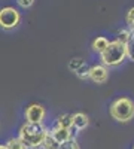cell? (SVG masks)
Segmentation results:
<instances>
[{
	"instance_id": "52a82bcc",
	"label": "cell",
	"mask_w": 134,
	"mask_h": 149,
	"mask_svg": "<svg viewBox=\"0 0 134 149\" xmlns=\"http://www.w3.org/2000/svg\"><path fill=\"white\" fill-rule=\"evenodd\" d=\"M49 131H51V134L54 136V139H55L58 143H63V142H66V140H69V139L76 137V134H78V131L73 128V127H72V128H64V127L55 125V124H54V127H52Z\"/></svg>"
},
{
	"instance_id": "5bb4252c",
	"label": "cell",
	"mask_w": 134,
	"mask_h": 149,
	"mask_svg": "<svg viewBox=\"0 0 134 149\" xmlns=\"http://www.w3.org/2000/svg\"><path fill=\"white\" fill-rule=\"evenodd\" d=\"M58 149H81V148H79V143H78L76 137H73V139H69L63 143H60Z\"/></svg>"
},
{
	"instance_id": "8992f818",
	"label": "cell",
	"mask_w": 134,
	"mask_h": 149,
	"mask_svg": "<svg viewBox=\"0 0 134 149\" xmlns=\"http://www.w3.org/2000/svg\"><path fill=\"white\" fill-rule=\"evenodd\" d=\"M91 82L97 84V85H101L104 82H107L109 79V69L106 66H103L101 63L99 64H94L88 67V78Z\"/></svg>"
},
{
	"instance_id": "30bf717a",
	"label": "cell",
	"mask_w": 134,
	"mask_h": 149,
	"mask_svg": "<svg viewBox=\"0 0 134 149\" xmlns=\"http://www.w3.org/2000/svg\"><path fill=\"white\" fill-rule=\"evenodd\" d=\"M58 146H60V143L54 139V136L51 134L49 128H48V131H46V134H45V137H43V140H42L40 148H42V149H58Z\"/></svg>"
},
{
	"instance_id": "5b68a950",
	"label": "cell",
	"mask_w": 134,
	"mask_h": 149,
	"mask_svg": "<svg viewBox=\"0 0 134 149\" xmlns=\"http://www.w3.org/2000/svg\"><path fill=\"white\" fill-rule=\"evenodd\" d=\"M45 116H46V109L40 103H30L24 110L26 122L30 124H43Z\"/></svg>"
},
{
	"instance_id": "7c38bea8",
	"label": "cell",
	"mask_w": 134,
	"mask_h": 149,
	"mask_svg": "<svg viewBox=\"0 0 134 149\" xmlns=\"http://www.w3.org/2000/svg\"><path fill=\"white\" fill-rule=\"evenodd\" d=\"M125 51H127V60L134 63V31H131L130 39L125 43Z\"/></svg>"
},
{
	"instance_id": "ba28073f",
	"label": "cell",
	"mask_w": 134,
	"mask_h": 149,
	"mask_svg": "<svg viewBox=\"0 0 134 149\" xmlns=\"http://www.w3.org/2000/svg\"><path fill=\"white\" fill-rule=\"evenodd\" d=\"M72 125L78 133L85 130L90 125V118L87 113H82V112H76V113L72 115Z\"/></svg>"
},
{
	"instance_id": "44dd1931",
	"label": "cell",
	"mask_w": 134,
	"mask_h": 149,
	"mask_svg": "<svg viewBox=\"0 0 134 149\" xmlns=\"http://www.w3.org/2000/svg\"><path fill=\"white\" fill-rule=\"evenodd\" d=\"M24 149H33V148H28V146H24Z\"/></svg>"
},
{
	"instance_id": "6da1fadb",
	"label": "cell",
	"mask_w": 134,
	"mask_h": 149,
	"mask_svg": "<svg viewBox=\"0 0 134 149\" xmlns=\"http://www.w3.org/2000/svg\"><path fill=\"white\" fill-rule=\"evenodd\" d=\"M100 63L106 66L107 69H115L124 64L127 60V51H125V43L119 42L118 39L110 40L109 45L104 48V51L99 54Z\"/></svg>"
},
{
	"instance_id": "e0dca14e",
	"label": "cell",
	"mask_w": 134,
	"mask_h": 149,
	"mask_svg": "<svg viewBox=\"0 0 134 149\" xmlns=\"http://www.w3.org/2000/svg\"><path fill=\"white\" fill-rule=\"evenodd\" d=\"M88 67H90V66H88L87 63H85V64H82L78 70H75L73 73H75L79 79H83V81H85V79L88 78Z\"/></svg>"
},
{
	"instance_id": "ac0fdd59",
	"label": "cell",
	"mask_w": 134,
	"mask_h": 149,
	"mask_svg": "<svg viewBox=\"0 0 134 149\" xmlns=\"http://www.w3.org/2000/svg\"><path fill=\"white\" fill-rule=\"evenodd\" d=\"M82 64H85V61H83L82 58H72V60L69 61V69H70L72 72H75V70H78Z\"/></svg>"
},
{
	"instance_id": "d6986e66",
	"label": "cell",
	"mask_w": 134,
	"mask_h": 149,
	"mask_svg": "<svg viewBox=\"0 0 134 149\" xmlns=\"http://www.w3.org/2000/svg\"><path fill=\"white\" fill-rule=\"evenodd\" d=\"M17 5L21 9H30L34 5V0H17Z\"/></svg>"
},
{
	"instance_id": "9c48e42d",
	"label": "cell",
	"mask_w": 134,
	"mask_h": 149,
	"mask_svg": "<svg viewBox=\"0 0 134 149\" xmlns=\"http://www.w3.org/2000/svg\"><path fill=\"white\" fill-rule=\"evenodd\" d=\"M109 42H110V40H109L106 36H97L95 39L91 42V51L94 54H97V55L101 54L104 51V48L109 45Z\"/></svg>"
},
{
	"instance_id": "7a4b0ae2",
	"label": "cell",
	"mask_w": 134,
	"mask_h": 149,
	"mask_svg": "<svg viewBox=\"0 0 134 149\" xmlns=\"http://www.w3.org/2000/svg\"><path fill=\"white\" fill-rule=\"evenodd\" d=\"M46 131H48V128L43 125V124L26 122V124H22L19 131H18V139L28 148L39 149Z\"/></svg>"
},
{
	"instance_id": "2e32d148",
	"label": "cell",
	"mask_w": 134,
	"mask_h": 149,
	"mask_svg": "<svg viewBox=\"0 0 134 149\" xmlns=\"http://www.w3.org/2000/svg\"><path fill=\"white\" fill-rule=\"evenodd\" d=\"M130 34H131L130 29H121V30L116 31V39L122 43H127V40L130 39Z\"/></svg>"
},
{
	"instance_id": "9a60e30c",
	"label": "cell",
	"mask_w": 134,
	"mask_h": 149,
	"mask_svg": "<svg viewBox=\"0 0 134 149\" xmlns=\"http://www.w3.org/2000/svg\"><path fill=\"white\" fill-rule=\"evenodd\" d=\"M125 24H127V29L134 31V6L130 8L128 12L125 14Z\"/></svg>"
},
{
	"instance_id": "277c9868",
	"label": "cell",
	"mask_w": 134,
	"mask_h": 149,
	"mask_svg": "<svg viewBox=\"0 0 134 149\" xmlns=\"http://www.w3.org/2000/svg\"><path fill=\"white\" fill-rule=\"evenodd\" d=\"M21 12L14 6H5L0 9V29L3 31H14L21 24Z\"/></svg>"
},
{
	"instance_id": "8fae6325",
	"label": "cell",
	"mask_w": 134,
	"mask_h": 149,
	"mask_svg": "<svg viewBox=\"0 0 134 149\" xmlns=\"http://www.w3.org/2000/svg\"><path fill=\"white\" fill-rule=\"evenodd\" d=\"M55 125L64 127V128H72V113H61L55 119Z\"/></svg>"
},
{
	"instance_id": "3957f363",
	"label": "cell",
	"mask_w": 134,
	"mask_h": 149,
	"mask_svg": "<svg viewBox=\"0 0 134 149\" xmlns=\"http://www.w3.org/2000/svg\"><path fill=\"white\" fill-rule=\"evenodd\" d=\"M112 119L118 122H130L134 118V100L130 97H118L109 106Z\"/></svg>"
},
{
	"instance_id": "4fadbf2b",
	"label": "cell",
	"mask_w": 134,
	"mask_h": 149,
	"mask_svg": "<svg viewBox=\"0 0 134 149\" xmlns=\"http://www.w3.org/2000/svg\"><path fill=\"white\" fill-rule=\"evenodd\" d=\"M5 145H6L8 149H24V146H26L18 137H10Z\"/></svg>"
},
{
	"instance_id": "ffe728a7",
	"label": "cell",
	"mask_w": 134,
	"mask_h": 149,
	"mask_svg": "<svg viewBox=\"0 0 134 149\" xmlns=\"http://www.w3.org/2000/svg\"><path fill=\"white\" fill-rule=\"evenodd\" d=\"M0 149H8V148H6V145H0Z\"/></svg>"
}]
</instances>
